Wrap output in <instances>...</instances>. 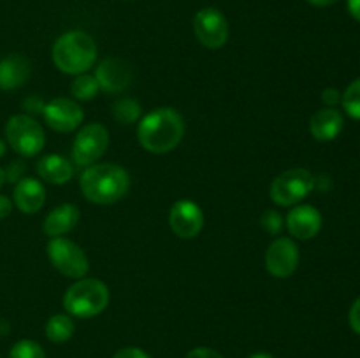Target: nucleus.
<instances>
[{"label":"nucleus","mask_w":360,"mask_h":358,"mask_svg":"<svg viewBox=\"0 0 360 358\" xmlns=\"http://www.w3.org/2000/svg\"><path fill=\"white\" fill-rule=\"evenodd\" d=\"M185 135V119L176 109L158 107L141 119L137 139L141 146L155 154L174 150Z\"/></svg>","instance_id":"obj_1"},{"label":"nucleus","mask_w":360,"mask_h":358,"mask_svg":"<svg viewBox=\"0 0 360 358\" xmlns=\"http://www.w3.org/2000/svg\"><path fill=\"white\" fill-rule=\"evenodd\" d=\"M79 186L90 202L108 206L127 195L130 188V175L116 164H94L84 167Z\"/></svg>","instance_id":"obj_2"},{"label":"nucleus","mask_w":360,"mask_h":358,"mask_svg":"<svg viewBox=\"0 0 360 358\" xmlns=\"http://www.w3.org/2000/svg\"><path fill=\"white\" fill-rule=\"evenodd\" d=\"M51 56L58 70L79 76L94 67L97 60V44L86 32L70 30L56 39Z\"/></svg>","instance_id":"obj_3"},{"label":"nucleus","mask_w":360,"mask_h":358,"mask_svg":"<svg viewBox=\"0 0 360 358\" xmlns=\"http://www.w3.org/2000/svg\"><path fill=\"white\" fill-rule=\"evenodd\" d=\"M109 304V288L101 279L81 277L63 295V307L70 316L94 318Z\"/></svg>","instance_id":"obj_4"},{"label":"nucleus","mask_w":360,"mask_h":358,"mask_svg":"<svg viewBox=\"0 0 360 358\" xmlns=\"http://www.w3.org/2000/svg\"><path fill=\"white\" fill-rule=\"evenodd\" d=\"M6 139L18 154L30 158L42 151L46 144V133L32 116L14 114L6 125Z\"/></svg>","instance_id":"obj_5"},{"label":"nucleus","mask_w":360,"mask_h":358,"mask_svg":"<svg viewBox=\"0 0 360 358\" xmlns=\"http://www.w3.org/2000/svg\"><path fill=\"white\" fill-rule=\"evenodd\" d=\"M315 190V175L308 168H290L278 175L271 185V199L278 206H294Z\"/></svg>","instance_id":"obj_6"},{"label":"nucleus","mask_w":360,"mask_h":358,"mask_svg":"<svg viewBox=\"0 0 360 358\" xmlns=\"http://www.w3.org/2000/svg\"><path fill=\"white\" fill-rule=\"evenodd\" d=\"M48 256L58 272L72 279H81L90 270L86 253L65 237H55L48 242Z\"/></svg>","instance_id":"obj_7"},{"label":"nucleus","mask_w":360,"mask_h":358,"mask_svg":"<svg viewBox=\"0 0 360 358\" xmlns=\"http://www.w3.org/2000/svg\"><path fill=\"white\" fill-rule=\"evenodd\" d=\"M109 146V132L101 123L84 125L77 132L72 144V164L79 167H90L97 164L98 158Z\"/></svg>","instance_id":"obj_8"},{"label":"nucleus","mask_w":360,"mask_h":358,"mask_svg":"<svg viewBox=\"0 0 360 358\" xmlns=\"http://www.w3.org/2000/svg\"><path fill=\"white\" fill-rule=\"evenodd\" d=\"M193 32L200 44L210 49H218L227 42L229 23L221 11L204 7L193 18Z\"/></svg>","instance_id":"obj_9"},{"label":"nucleus","mask_w":360,"mask_h":358,"mask_svg":"<svg viewBox=\"0 0 360 358\" xmlns=\"http://www.w3.org/2000/svg\"><path fill=\"white\" fill-rule=\"evenodd\" d=\"M299 248L288 237H278L266 251V267L274 277H290L299 265Z\"/></svg>","instance_id":"obj_10"},{"label":"nucleus","mask_w":360,"mask_h":358,"mask_svg":"<svg viewBox=\"0 0 360 358\" xmlns=\"http://www.w3.org/2000/svg\"><path fill=\"white\" fill-rule=\"evenodd\" d=\"M42 116L49 128L56 130V132H72L81 125L84 118L79 104L65 97L53 98L51 102H48L44 105Z\"/></svg>","instance_id":"obj_11"},{"label":"nucleus","mask_w":360,"mask_h":358,"mask_svg":"<svg viewBox=\"0 0 360 358\" xmlns=\"http://www.w3.org/2000/svg\"><path fill=\"white\" fill-rule=\"evenodd\" d=\"M169 225L181 239H193L204 227V213L192 200H178L169 213Z\"/></svg>","instance_id":"obj_12"},{"label":"nucleus","mask_w":360,"mask_h":358,"mask_svg":"<svg viewBox=\"0 0 360 358\" xmlns=\"http://www.w3.org/2000/svg\"><path fill=\"white\" fill-rule=\"evenodd\" d=\"M95 79L98 88L105 93H120L132 81V69L129 63L120 58H105L98 63Z\"/></svg>","instance_id":"obj_13"},{"label":"nucleus","mask_w":360,"mask_h":358,"mask_svg":"<svg viewBox=\"0 0 360 358\" xmlns=\"http://www.w3.org/2000/svg\"><path fill=\"white\" fill-rule=\"evenodd\" d=\"M287 228L292 234V237L308 241L313 239L322 228V214L316 207L309 204H301L295 206L290 213L287 214Z\"/></svg>","instance_id":"obj_14"},{"label":"nucleus","mask_w":360,"mask_h":358,"mask_svg":"<svg viewBox=\"0 0 360 358\" xmlns=\"http://www.w3.org/2000/svg\"><path fill=\"white\" fill-rule=\"evenodd\" d=\"M14 204L25 214H34L41 211L46 202V190L41 181L34 178H23L14 185Z\"/></svg>","instance_id":"obj_15"},{"label":"nucleus","mask_w":360,"mask_h":358,"mask_svg":"<svg viewBox=\"0 0 360 358\" xmlns=\"http://www.w3.org/2000/svg\"><path fill=\"white\" fill-rule=\"evenodd\" d=\"M345 126L343 114H341L338 109L334 107H326L320 109L319 112H315L309 121V130H311V135L315 137L320 142H329L334 140L341 133Z\"/></svg>","instance_id":"obj_16"},{"label":"nucleus","mask_w":360,"mask_h":358,"mask_svg":"<svg viewBox=\"0 0 360 358\" xmlns=\"http://www.w3.org/2000/svg\"><path fill=\"white\" fill-rule=\"evenodd\" d=\"M32 72V65L20 55H11L0 60V90H16L23 86Z\"/></svg>","instance_id":"obj_17"},{"label":"nucleus","mask_w":360,"mask_h":358,"mask_svg":"<svg viewBox=\"0 0 360 358\" xmlns=\"http://www.w3.org/2000/svg\"><path fill=\"white\" fill-rule=\"evenodd\" d=\"M79 209L74 204H62L56 209H53L51 213L46 216L44 225H42V230L48 235L49 239L62 237L63 234L72 230L74 227L79 221Z\"/></svg>","instance_id":"obj_18"},{"label":"nucleus","mask_w":360,"mask_h":358,"mask_svg":"<svg viewBox=\"0 0 360 358\" xmlns=\"http://www.w3.org/2000/svg\"><path fill=\"white\" fill-rule=\"evenodd\" d=\"M37 174L42 181L51 185H63L69 183L74 175V164L60 154H44L37 161Z\"/></svg>","instance_id":"obj_19"},{"label":"nucleus","mask_w":360,"mask_h":358,"mask_svg":"<svg viewBox=\"0 0 360 358\" xmlns=\"http://www.w3.org/2000/svg\"><path fill=\"white\" fill-rule=\"evenodd\" d=\"M74 330H76V326H74L72 318L69 314H55L46 323V337L56 344L69 340L74 336Z\"/></svg>","instance_id":"obj_20"},{"label":"nucleus","mask_w":360,"mask_h":358,"mask_svg":"<svg viewBox=\"0 0 360 358\" xmlns=\"http://www.w3.org/2000/svg\"><path fill=\"white\" fill-rule=\"evenodd\" d=\"M98 90L101 88H98L97 79H95V76H90V74H79L72 81V84H70V93L77 100H91L98 93Z\"/></svg>","instance_id":"obj_21"},{"label":"nucleus","mask_w":360,"mask_h":358,"mask_svg":"<svg viewBox=\"0 0 360 358\" xmlns=\"http://www.w3.org/2000/svg\"><path fill=\"white\" fill-rule=\"evenodd\" d=\"M112 116L118 123L123 125H130L136 123L141 116V105L134 98H120L115 105H112Z\"/></svg>","instance_id":"obj_22"},{"label":"nucleus","mask_w":360,"mask_h":358,"mask_svg":"<svg viewBox=\"0 0 360 358\" xmlns=\"http://www.w3.org/2000/svg\"><path fill=\"white\" fill-rule=\"evenodd\" d=\"M341 104L348 116L360 119V77L352 81L345 93H341Z\"/></svg>","instance_id":"obj_23"},{"label":"nucleus","mask_w":360,"mask_h":358,"mask_svg":"<svg viewBox=\"0 0 360 358\" xmlns=\"http://www.w3.org/2000/svg\"><path fill=\"white\" fill-rule=\"evenodd\" d=\"M9 358H46V353L41 347V344H37L35 340L30 339H23L18 340V343L11 347Z\"/></svg>","instance_id":"obj_24"},{"label":"nucleus","mask_w":360,"mask_h":358,"mask_svg":"<svg viewBox=\"0 0 360 358\" xmlns=\"http://www.w3.org/2000/svg\"><path fill=\"white\" fill-rule=\"evenodd\" d=\"M260 225H262L264 230L269 232L271 235H276L283 230L285 223L283 218H281V214L278 213V211L269 209L262 214V218H260Z\"/></svg>","instance_id":"obj_25"},{"label":"nucleus","mask_w":360,"mask_h":358,"mask_svg":"<svg viewBox=\"0 0 360 358\" xmlns=\"http://www.w3.org/2000/svg\"><path fill=\"white\" fill-rule=\"evenodd\" d=\"M25 171H27V167H25V161H21V160L11 161L9 167L4 171V172H6V181L14 183V185H16L20 179H23Z\"/></svg>","instance_id":"obj_26"},{"label":"nucleus","mask_w":360,"mask_h":358,"mask_svg":"<svg viewBox=\"0 0 360 358\" xmlns=\"http://www.w3.org/2000/svg\"><path fill=\"white\" fill-rule=\"evenodd\" d=\"M44 105H46L44 102H42L39 97H35V95H32V97L25 98L23 100V109L27 112H32V114H39V112L42 114V111H44Z\"/></svg>","instance_id":"obj_27"},{"label":"nucleus","mask_w":360,"mask_h":358,"mask_svg":"<svg viewBox=\"0 0 360 358\" xmlns=\"http://www.w3.org/2000/svg\"><path fill=\"white\" fill-rule=\"evenodd\" d=\"M348 321H350L352 330L360 336V297L352 304L350 314H348Z\"/></svg>","instance_id":"obj_28"},{"label":"nucleus","mask_w":360,"mask_h":358,"mask_svg":"<svg viewBox=\"0 0 360 358\" xmlns=\"http://www.w3.org/2000/svg\"><path fill=\"white\" fill-rule=\"evenodd\" d=\"M322 100L327 107H334L341 102V91L336 90V88H326L322 91Z\"/></svg>","instance_id":"obj_29"},{"label":"nucleus","mask_w":360,"mask_h":358,"mask_svg":"<svg viewBox=\"0 0 360 358\" xmlns=\"http://www.w3.org/2000/svg\"><path fill=\"white\" fill-rule=\"evenodd\" d=\"M112 358H150V354L141 347H123Z\"/></svg>","instance_id":"obj_30"},{"label":"nucleus","mask_w":360,"mask_h":358,"mask_svg":"<svg viewBox=\"0 0 360 358\" xmlns=\"http://www.w3.org/2000/svg\"><path fill=\"white\" fill-rule=\"evenodd\" d=\"M185 358H224L218 351L211 350V347H195L190 351Z\"/></svg>","instance_id":"obj_31"},{"label":"nucleus","mask_w":360,"mask_h":358,"mask_svg":"<svg viewBox=\"0 0 360 358\" xmlns=\"http://www.w3.org/2000/svg\"><path fill=\"white\" fill-rule=\"evenodd\" d=\"M11 211H13V202H11L9 197L0 195V220L9 216Z\"/></svg>","instance_id":"obj_32"},{"label":"nucleus","mask_w":360,"mask_h":358,"mask_svg":"<svg viewBox=\"0 0 360 358\" xmlns=\"http://www.w3.org/2000/svg\"><path fill=\"white\" fill-rule=\"evenodd\" d=\"M348 13L352 14V18L360 21V0H348Z\"/></svg>","instance_id":"obj_33"},{"label":"nucleus","mask_w":360,"mask_h":358,"mask_svg":"<svg viewBox=\"0 0 360 358\" xmlns=\"http://www.w3.org/2000/svg\"><path fill=\"white\" fill-rule=\"evenodd\" d=\"M306 2H309L315 7H329V6H334L336 2H340V0H306Z\"/></svg>","instance_id":"obj_34"},{"label":"nucleus","mask_w":360,"mask_h":358,"mask_svg":"<svg viewBox=\"0 0 360 358\" xmlns=\"http://www.w3.org/2000/svg\"><path fill=\"white\" fill-rule=\"evenodd\" d=\"M248 358H274L273 354H269V353H255V354H252V357H248Z\"/></svg>","instance_id":"obj_35"},{"label":"nucleus","mask_w":360,"mask_h":358,"mask_svg":"<svg viewBox=\"0 0 360 358\" xmlns=\"http://www.w3.org/2000/svg\"><path fill=\"white\" fill-rule=\"evenodd\" d=\"M4 183H6V172H4V168L0 167V188L4 186Z\"/></svg>","instance_id":"obj_36"},{"label":"nucleus","mask_w":360,"mask_h":358,"mask_svg":"<svg viewBox=\"0 0 360 358\" xmlns=\"http://www.w3.org/2000/svg\"><path fill=\"white\" fill-rule=\"evenodd\" d=\"M4 154H6V142H4V140L0 139V158H2Z\"/></svg>","instance_id":"obj_37"}]
</instances>
